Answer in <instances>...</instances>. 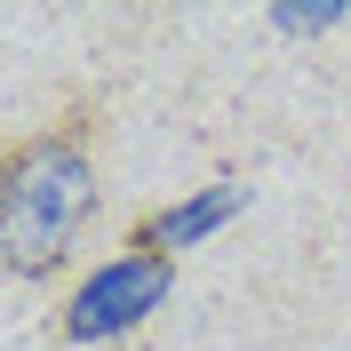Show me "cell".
<instances>
[{
  "mask_svg": "<svg viewBox=\"0 0 351 351\" xmlns=\"http://www.w3.org/2000/svg\"><path fill=\"white\" fill-rule=\"evenodd\" d=\"M104 216V112L64 104L40 128L0 136V280L40 287L72 271Z\"/></svg>",
  "mask_w": 351,
  "mask_h": 351,
  "instance_id": "1",
  "label": "cell"
},
{
  "mask_svg": "<svg viewBox=\"0 0 351 351\" xmlns=\"http://www.w3.org/2000/svg\"><path fill=\"white\" fill-rule=\"evenodd\" d=\"M176 295V256L160 247H112L64 304H56V335L64 343H120Z\"/></svg>",
  "mask_w": 351,
  "mask_h": 351,
  "instance_id": "2",
  "label": "cell"
},
{
  "mask_svg": "<svg viewBox=\"0 0 351 351\" xmlns=\"http://www.w3.org/2000/svg\"><path fill=\"white\" fill-rule=\"evenodd\" d=\"M247 176H216V184H199L192 199H168V208H136L120 247H160V256H184V247L216 240L232 216H247Z\"/></svg>",
  "mask_w": 351,
  "mask_h": 351,
  "instance_id": "3",
  "label": "cell"
},
{
  "mask_svg": "<svg viewBox=\"0 0 351 351\" xmlns=\"http://www.w3.org/2000/svg\"><path fill=\"white\" fill-rule=\"evenodd\" d=\"M351 8L343 0H328V8H271V32H335Z\"/></svg>",
  "mask_w": 351,
  "mask_h": 351,
  "instance_id": "4",
  "label": "cell"
}]
</instances>
